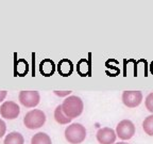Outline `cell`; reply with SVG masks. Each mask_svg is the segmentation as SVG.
<instances>
[{"mask_svg": "<svg viewBox=\"0 0 153 144\" xmlns=\"http://www.w3.org/2000/svg\"><path fill=\"white\" fill-rule=\"evenodd\" d=\"M115 144H129V143H124V142H119V143H115Z\"/></svg>", "mask_w": 153, "mask_h": 144, "instance_id": "cell-19", "label": "cell"}, {"mask_svg": "<svg viewBox=\"0 0 153 144\" xmlns=\"http://www.w3.org/2000/svg\"><path fill=\"white\" fill-rule=\"evenodd\" d=\"M143 128L147 134L153 137V114L145 118V121L143 122Z\"/></svg>", "mask_w": 153, "mask_h": 144, "instance_id": "cell-14", "label": "cell"}, {"mask_svg": "<svg viewBox=\"0 0 153 144\" xmlns=\"http://www.w3.org/2000/svg\"><path fill=\"white\" fill-rule=\"evenodd\" d=\"M5 131H7V125H5L4 121L0 118V138H2L4 136Z\"/></svg>", "mask_w": 153, "mask_h": 144, "instance_id": "cell-16", "label": "cell"}, {"mask_svg": "<svg viewBox=\"0 0 153 144\" xmlns=\"http://www.w3.org/2000/svg\"><path fill=\"white\" fill-rule=\"evenodd\" d=\"M18 99L26 108H34L39 104L41 95L36 91H22L19 93Z\"/></svg>", "mask_w": 153, "mask_h": 144, "instance_id": "cell-5", "label": "cell"}, {"mask_svg": "<svg viewBox=\"0 0 153 144\" xmlns=\"http://www.w3.org/2000/svg\"><path fill=\"white\" fill-rule=\"evenodd\" d=\"M62 109H63V112L68 118H74L80 116L81 113L83 112L84 105L82 99L80 98L79 96L71 95V96H68L67 98H65L63 100Z\"/></svg>", "mask_w": 153, "mask_h": 144, "instance_id": "cell-1", "label": "cell"}, {"mask_svg": "<svg viewBox=\"0 0 153 144\" xmlns=\"http://www.w3.org/2000/svg\"><path fill=\"white\" fill-rule=\"evenodd\" d=\"M20 113L19 106L14 101H4L0 106V115L7 120H14L17 118V116Z\"/></svg>", "mask_w": 153, "mask_h": 144, "instance_id": "cell-6", "label": "cell"}, {"mask_svg": "<svg viewBox=\"0 0 153 144\" xmlns=\"http://www.w3.org/2000/svg\"><path fill=\"white\" fill-rule=\"evenodd\" d=\"M97 140L100 144H115L116 141V131L110 127H103L97 131Z\"/></svg>", "mask_w": 153, "mask_h": 144, "instance_id": "cell-8", "label": "cell"}, {"mask_svg": "<svg viewBox=\"0 0 153 144\" xmlns=\"http://www.w3.org/2000/svg\"><path fill=\"white\" fill-rule=\"evenodd\" d=\"M116 134L121 140H130L135 134V126L130 120H122L116 127Z\"/></svg>", "mask_w": 153, "mask_h": 144, "instance_id": "cell-4", "label": "cell"}, {"mask_svg": "<svg viewBox=\"0 0 153 144\" xmlns=\"http://www.w3.org/2000/svg\"><path fill=\"white\" fill-rule=\"evenodd\" d=\"M25 139L22 137V134H19L17 131L10 132L9 134H7L4 138L3 144H24Z\"/></svg>", "mask_w": 153, "mask_h": 144, "instance_id": "cell-11", "label": "cell"}, {"mask_svg": "<svg viewBox=\"0 0 153 144\" xmlns=\"http://www.w3.org/2000/svg\"><path fill=\"white\" fill-rule=\"evenodd\" d=\"M31 144H52L50 137L45 132H37L31 139Z\"/></svg>", "mask_w": 153, "mask_h": 144, "instance_id": "cell-13", "label": "cell"}, {"mask_svg": "<svg viewBox=\"0 0 153 144\" xmlns=\"http://www.w3.org/2000/svg\"><path fill=\"white\" fill-rule=\"evenodd\" d=\"M7 91H0V103H2L4 100V98L7 97Z\"/></svg>", "mask_w": 153, "mask_h": 144, "instance_id": "cell-18", "label": "cell"}, {"mask_svg": "<svg viewBox=\"0 0 153 144\" xmlns=\"http://www.w3.org/2000/svg\"><path fill=\"white\" fill-rule=\"evenodd\" d=\"M71 93L70 91H63V92H59V91H54V94L57 96H67V95H69V94Z\"/></svg>", "mask_w": 153, "mask_h": 144, "instance_id": "cell-17", "label": "cell"}, {"mask_svg": "<svg viewBox=\"0 0 153 144\" xmlns=\"http://www.w3.org/2000/svg\"><path fill=\"white\" fill-rule=\"evenodd\" d=\"M143 101V94L139 91H124L122 93V103L128 108H135Z\"/></svg>", "mask_w": 153, "mask_h": 144, "instance_id": "cell-7", "label": "cell"}, {"mask_svg": "<svg viewBox=\"0 0 153 144\" xmlns=\"http://www.w3.org/2000/svg\"><path fill=\"white\" fill-rule=\"evenodd\" d=\"M54 120L56 121L59 124L65 125V124H68V123L71 122L72 118H68V116L63 112L62 105H59L54 110Z\"/></svg>", "mask_w": 153, "mask_h": 144, "instance_id": "cell-12", "label": "cell"}, {"mask_svg": "<svg viewBox=\"0 0 153 144\" xmlns=\"http://www.w3.org/2000/svg\"><path fill=\"white\" fill-rule=\"evenodd\" d=\"M39 72L46 77L52 76L55 72V64L50 59H45L39 64Z\"/></svg>", "mask_w": 153, "mask_h": 144, "instance_id": "cell-10", "label": "cell"}, {"mask_svg": "<svg viewBox=\"0 0 153 144\" xmlns=\"http://www.w3.org/2000/svg\"><path fill=\"white\" fill-rule=\"evenodd\" d=\"M145 104H146V108L148 109V111H150L151 113H153V92L150 93L146 97Z\"/></svg>", "mask_w": 153, "mask_h": 144, "instance_id": "cell-15", "label": "cell"}, {"mask_svg": "<svg viewBox=\"0 0 153 144\" xmlns=\"http://www.w3.org/2000/svg\"><path fill=\"white\" fill-rule=\"evenodd\" d=\"M57 72L64 77L70 76L74 72V64L68 59H62L57 64Z\"/></svg>", "mask_w": 153, "mask_h": 144, "instance_id": "cell-9", "label": "cell"}, {"mask_svg": "<svg viewBox=\"0 0 153 144\" xmlns=\"http://www.w3.org/2000/svg\"><path fill=\"white\" fill-rule=\"evenodd\" d=\"M86 138V129L83 125L79 123L67 126L65 129V139L68 141V143L71 144H80L85 140Z\"/></svg>", "mask_w": 153, "mask_h": 144, "instance_id": "cell-2", "label": "cell"}, {"mask_svg": "<svg viewBox=\"0 0 153 144\" xmlns=\"http://www.w3.org/2000/svg\"><path fill=\"white\" fill-rule=\"evenodd\" d=\"M46 123V115L42 110L33 109L24 118V124L28 129H38Z\"/></svg>", "mask_w": 153, "mask_h": 144, "instance_id": "cell-3", "label": "cell"}]
</instances>
